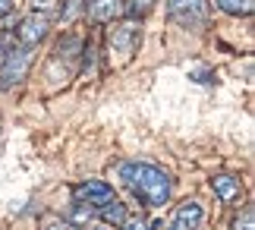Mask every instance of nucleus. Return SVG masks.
Here are the masks:
<instances>
[{
  "instance_id": "obj_1",
  "label": "nucleus",
  "mask_w": 255,
  "mask_h": 230,
  "mask_svg": "<svg viewBox=\"0 0 255 230\" xmlns=\"http://www.w3.org/2000/svg\"><path fill=\"white\" fill-rule=\"evenodd\" d=\"M120 183L139 199L142 205L158 208L170 199V177L148 161H123L120 164Z\"/></svg>"
},
{
  "instance_id": "obj_2",
  "label": "nucleus",
  "mask_w": 255,
  "mask_h": 230,
  "mask_svg": "<svg viewBox=\"0 0 255 230\" xmlns=\"http://www.w3.org/2000/svg\"><path fill=\"white\" fill-rule=\"evenodd\" d=\"M142 44V25L135 19H123V22H114L107 28V60L111 66H126L129 60L135 57Z\"/></svg>"
},
{
  "instance_id": "obj_3",
  "label": "nucleus",
  "mask_w": 255,
  "mask_h": 230,
  "mask_svg": "<svg viewBox=\"0 0 255 230\" xmlns=\"http://www.w3.org/2000/svg\"><path fill=\"white\" fill-rule=\"evenodd\" d=\"M28 66H32V47L13 44L6 51V57L0 60V92H6V88L22 82L28 76Z\"/></svg>"
},
{
  "instance_id": "obj_4",
  "label": "nucleus",
  "mask_w": 255,
  "mask_h": 230,
  "mask_svg": "<svg viewBox=\"0 0 255 230\" xmlns=\"http://www.w3.org/2000/svg\"><path fill=\"white\" fill-rule=\"evenodd\" d=\"M167 16L183 28H202L208 22V3L205 0H167Z\"/></svg>"
},
{
  "instance_id": "obj_5",
  "label": "nucleus",
  "mask_w": 255,
  "mask_h": 230,
  "mask_svg": "<svg viewBox=\"0 0 255 230\" xmlns=\"http://www.w3.org/2000/svg\"><path fill=\"white\" fill-rule=\"evenodd\" d=\"M47 28H51V16L35 9V13H28L22 22H19L13 38H16V44H22V47H38L47 38Z\"/></svg>"
},
{
  "instance_id": "obj_6",
  "label": "nucleus",
  "mask_w": 255,
  "mask_h": 230,
  "mask_svg": "<svg viewBox=\"0 0 255 230\" xmlns=\"http://www.w3.org/2000/svg\"><path fill=\"white\" fill-rule=\"evenodd\" d=\"M114 199V186H107L104 180H82L73 186V202L76 205H88V208H101L104 202Z\"/></svg>"
},
{
  "instance_id": "obj_7",
  "label": "nucleus",
  "mask_w": 255,
  "mask_h": 230,
  "mask_svg": "<svg viewBox=\"0 0 255 230\" xmlns=\"http://www.w3.org/2000/svg\"><path fill=\"white\" fill-rule=\"evenodd\" d=\"M85 13L92 22H114L123 13V0H88Z\"/></svg>"
},
{
  "instance_id": "obj_8",
  "label": "nucleus",
  "mask_w": 255,
  "mask_h": 230,
  "mask_svg": "<svg viewBox=\"0 0 255 230\" xmlns=\"http://www.w3.org/2000/svg\"><path fill=\"white\" fill-rule=\"evenodd\" d=\"M199 224H202V205L199 202H183L173 212L170 230H199Z\"/></svg>"
},
{
  "instance_id": "obj_9",
  "label": "nucleus",
  "mask_w": 255,
  "mask_h": 230,
  "mask_svg": "<svg viewBox=\"0 0 255 230\" xmlns=\"http://www.w3.org/2000/svg\"><path fill=\"white\" fill-rule=\"evenodd\" d=\"M211 189L218 193L221 202H233V199H240L243 196V183H240V177H230V174H218L211 180Z\"/></svg>"
},
{
  "instance_id": "obj_10",
  "label": "nucleus",
  "mask_w": 255,
  "mask_h": 230,
  "mask_svg": "<svg viewBox=\"0 0 255 230\" xmlns=\"http://www.w3.org/2000/svg\"><path fill=\"white\" fill-rule=\"evenodd\" d=\"M95 215H98V218H104L107 224H117V227H120V224H123V218H126V208H123V202L111 199V202H104Z\"/></svg>"
},
{
  "instance_id": "obj_11",
  "label": "nucleus",
  "mask_w": 255,
  "mask_h": 230,
  "mask_svg": "<svg viewBox=\"0 0 255 230\" xmlns=\"http://www.w3.org/2000/svg\"><path fill=\"white\" fill-rule=\"evenodd\" d=\"M214 6L224 9L227 16H249L252 6H255V0H214Z\"/></svg>"
},
{
  "instance_id": "obj_12",
  "label": "nucleus",
  "mask_w": 255,
  "mask_h": 230,
  "mask_svg": "<svg viewBox=\"0 0 255 230\" xmlns=\"http://www.w3.org/2000/svg\"><path fill=\"white\" fill-rule=\"evenodd\" d=\"M154 3H158V0H123V13L129 16V19H135V16L151 13Z\"/></svg>"
},
{
  "instance_id": "obj_13",
  "label": "nucleus",
  "mask_w": 255,
  "mask_h": 230,
  "mask_svg": "<svg viewBox=\"0 0 255 230\" xmlns=\"http://www.w3.org/2000/svg\"><path fill=\"white\" fill-rule=\"evenodd\" d=\"M230 230H255V215H252V208H243V212L233 218Z\"/></svg>"
},
{
  "instance_id": "obj_14",
  "label": "nucleus",
  "mask_w": 255,
  "mask_h": 230,
  "mask_svg": "<svg viewBox=\"0 0 255 230\" xmlns=\"http://www.w3.org/2000/svg\"><path fill=\"white\" fill-rule=\"evenodd\" d=\"M120 230H151V224H148V218H145V215H126Z\"/></svg>"
},
{
  "instance_id": "obj_15",
  "label": "nucleus",
  "mask_w": 255,
  "mask_h": 230,
  "mask_svg": "<svg viewBox=\"0 0 255 230\" xmlns=\"http://www.w3.org/2000/svg\"><path fill=\"white\" fill-rule=\"evenodd\" d=\"M44 230H79L76 224H70V221H63V218H44V224H41Z\"/></svg>"
},
{
  "instance_id": "obj_16",
  "label": "nucleus",
  "mask_w": 255,
  "mask_h": 230,
  "mask_svg": "<svg viewBox=\"0 0 255 230\" xmlns=\"http://www.w3.org/2000/svg\"><path fill=\"white\" fill-rule=\"evenodd\" d=\"M16 44V38H13V32H0V60L6 57V51Z\"/></svg>"
},
{
  "instance_id": "obj_17",
  "label": "nucleus",
  "mask_w": 255,
  "mask_h": 230,
  "mask_svg": "<svg viewBox=\"0 0 255 230\" xmlns=\"http://www.w3.org/2000/svg\"><path fill=\"white\" fill-rule=\"evenodd\" d=\"M9 6H13V0H0V16H3Z\"/></svg>"
},
{
  "instance_id": "obj_18",
  "label": "nucleus",
  "mask_w": 255,
  "mask_h": 230,
  "mask_svg": "<svg viewBox=\"0 0 255 230\" xmlns=\"http://www.w3.org/2000/svg\"><path fill=\"white\" fill-rule=\"evenodd\" d=\"M92 230H111V227H104V224H98V227H92Z\"/></svg>"
}]
</instances>
